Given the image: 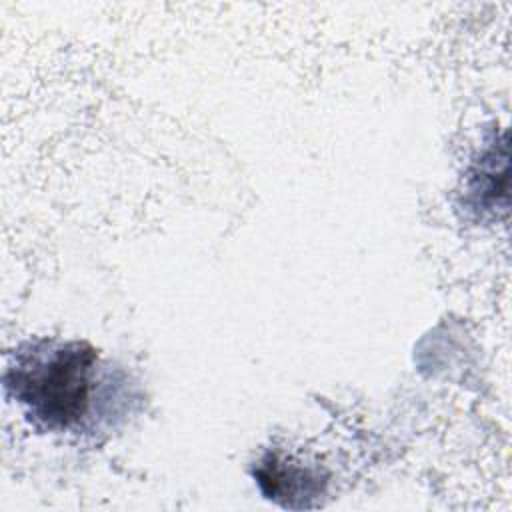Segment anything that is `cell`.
Returning a JSON list of instances; mask_svg holds the SVG:
<instances>
[{"instance_id":"cell-1","label":"cell","mask_w":512,"mask_h":512,"mask_svg":"<svg viewBox=\"0 0 512 512\" xmlns=\"http://www.w3.org/2000/svg\"><path fill=\"white\" fill-rule=\"evenodd\" d=\"M4 394L36 432L96 434L128 412V374L100 358L86 340L34 338L8 356Z\"/></svg>"},{"instance_id":"cell-2","label":"cell","mask_w":512,"mask_h":512,"mask_svg":"<svg viewBox=\"0 0 512 512\" xmlns=\"http://www.w3.org/2000/svg\"><path fill=\"white\" fill-rule=\"evenodd\" d=\"M508 146L506 136L496 142V136L480 152L478 160L470 166L466 178L464 206L470 212H492L508 200Z\"/></svg>"},{"instance_id":"cell-3","label":"cell","mask_w":512,"mask_h":512,"mask_svg":"<svg viewBox=\"0 0 512 512\" xmlns=\"http://www.w3.org/2000/svg\"><path fill=\"white\" fill-rule=\"evenodd\" d=\"M254 476L268 498L314 496V492H320V488H314L318 478L294 464L278 462V458L272 454L260 462Z\"/></svg>"}]
</instances>
